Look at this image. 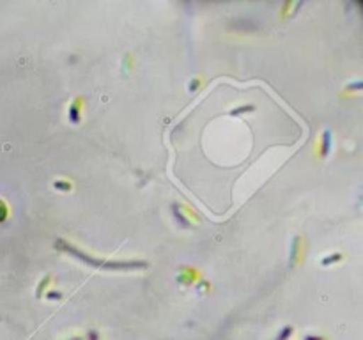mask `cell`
I'll use <instances>...</instances> for the list:
<instances>
[{
  "instance_id": "cell-1",
  "label": "cell",
  "mask_w": 363,
  "mask_h": 340,
  "mask_svg": "<svg viewBox=\"0 0 363 340\" xmlns=\"http://www.w3.org/2000/svg\"><path fill=\"white\" fill-rule=\"evenodd\" d=\"M4 216H6V209H4V205L0 204V220H2Z\"/></svg>"
}]
</instances>
